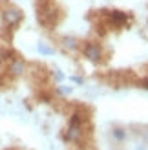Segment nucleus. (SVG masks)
Masks as SVG:
<instances>
[{"label":"nucleus","mask_w":148,"mask_h":150,"mask_svg":"<svg viewBox=\"0 0 148 150\" xmlns=\"http://www.w3.org/2000/svg\"><path fill=\"white\" fill-rule=\"evenodd\" d=\"M62 46L68 51H77L80 48V42L75 39V37H62Z\"/></svg>","instance_id":"5"},{"label":"nucleus","mask_w":148,"mask_h":150,"mask_svg":"<svg viewBox=\"0 0 148 150\" xmlns=\"http://www.w3.org/2000/svg\"><path fill=\"white\" fill-rule=\"evenodd\" d=\"M110 137L113 139L115 145H124V143H128V139H130V132H128L126 126L113 125L112 128H110Z\"/></svg>","instance_id":"1"},{"label":"nucleus","mask_w":148,"mask_h":150,"mask_svg":"<svg viewBox=\"0 0 148 150\" xmlns=\"http://www.w3.org/2000/svg\"><path fill=\"white\" fill-rule=\"evenodd\" d=\"M112 20L115 22L117 26L123 24V22H126V13H121V11H113L112 13Z\"/></svg>","instance_id":"6"},{"label":"nucleus","mask_w":148,"mask_h":150,"mask_svg":"<svg viewBox=\"0 0 148 150\" xmlns=\"http://www.w3.org/2000/svg\"><path fill=\"white\" fill-rule=\"evenodd\" d=\"M73 81H75L77 84H82V82H84V79H80V77H73Z\"/></svg>","instance_id":"10"},{"label":"nucleus","mask_w":148,"mask_h":150,"mask_svg":"<svg viewBox=\"0 0 148 150\" xmlns=\"http://www.w3.org/2000/svg\"><path fill=\"white\" fill-rule=\"evenodd\" d=\"M22 20V11L17 9V7H7V9L2 11V22L4 26H17L18 22Z\"/></svg>","instance_id":"3"},{"label":"nucleus","mask_w":148,"mask_h":150,"mask_svg":"<svg viewBox=\"0 0 148 150\" xmlns=\"http://www.w3.org/2000/svg\"><path fill=\"white\" fill-rule=\"evenodd\" d=\"M139 86H141V88H144V90H148V77L139 81Z\"/></svg>","instance_id":"9"},{"label":"nucleus","mask_w":148,"mask_h":150,"mask_svg":"<svg viewBox=\"0 0 148 150\" xmlns=\"http://www.w3.org/2000/svg\"><path fill=\"white\" fill-rule=\"evenodd\" d=\"M37 50H39L40 53H44V55H51V53H53V50H51V48H48L46 44H42V42H39V46H37Z\"/></svg>","instance_id":"7"},{"label":"nucleus","mask_w":148,"mask_h":150,"mask_svg":"<svg viewBox=\"0 0 148 150\" xmlns=\"http://www.w3.org/2000/svg\"><path fill=\"white\" fill-rule=\"evenodd\" d=\"M82 55L92 62H101V57H102V48L95 42H86L84 48H82Z\"/></svg>","instance_id":"2"},{"label":"nucleus","mask_w":148,"mask_h":150,"mask_svg":"<svg viewBox=\"0 0 148 150\" xmlns=\"http://www.w3.org/2000/svg\"><path fill=\"white\" fill-rule=\"evenodd\" d=\"M57 92L66 95V93H71V88H70V86H68V88H57Z\"/></svg>","instance_id":"8"},{"label":"nucleus","mask_w":148,"mask_h":150,"mask_svg":"<svg viewBox=\"0 0 148 150\" xmlns=\"http://www.w3.org/2000/svg\"><path fill=\"white\" fill-rule=\"evenodd\" d=\"M9 73L13 75V77H20L22 73L26 71V62L22 61V59H13V61L9 62Z\"/></svg>","instance_id":"4"}]
</instances>
